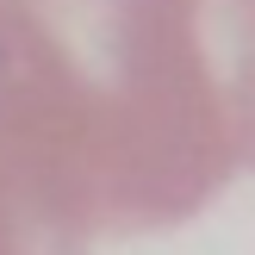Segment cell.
<instances>
[{
	"mask_svg": "<svg viewBox=\"0 0 255 255\" xmlns=\"http://www.w3.org/2000/svg\"><path fill=\"white\" fill-rule=\"evenodd\" d=\"M0 94H6V50H0ZM81 249L87 243L69 224H56L50 206L31 193L6 137V112H0V255H81Z\"/></svg>",
	"mask_w": 255,
	"mask_h": 255,
	"instance_id": "2",
	"label": "cell"
},
{
	"mask_svg": "<svg viewBox=\"0 0 255 255\" xmlns=\"http://www.w3.org/2000/svg\"><path fill=\"white\" fill-rule=\"evenodd\" d=\"M199 31H206L212 69H218L224 106L237 125V149L243 168H255V0H193Z\"/></svg>",
	"mask_w": 255,
	"mask_h": 255,
	"instance_id": "1",
	"label": "cell"
}]
</instances>
